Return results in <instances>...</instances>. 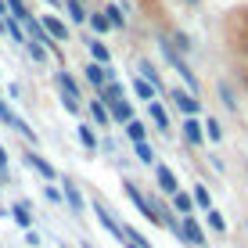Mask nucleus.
<instances>
[{"instance_id":"nucleus-1","label":"nucleus","mask_w":248,"mask_h":248,"mask_svg":"<svg viewBox=\"0 0 248 248\" xmlns=\"http://www.w3.org/2000/svg\"><path fill=\"white\" fill-rule=\"evenodd\" d=\"M223 40H227V50L234 58V68L241 76L245 90H248V4L245 7H234L223 22Z\"/></svg>"},{"instance_id":"nucleus-2","label":"nucleus","mask_w":248,"mask_h":248,"mask_svg":"<svg viewBox=\"0 0 248 248\" xmlns=\"http://www.w3.org/2000/svg\"><path fill=\"white\" fill-rule=\"evenodd\" d=\"M158 47H162V58H166V62H169V65H173V68H176V72H180V79L187 83V90H191V93H194V97H198V90H202V87H198V76H194V72H191V65H187V62H184V54H176V50H173V44H169V40H166V36H162V44H158Z\"/></svg>"},{"instance_id":"nucleus-3","label":"nucleus","mask_w":248,"mask_h":248,"mask_svg":"<svg viewBox=\"0 0 248 248\" xmlns=\"http://www.w3.org/2000/svg\"><path fill=\"white\" fill-rule=\"evenodd\" d=\"M123 187H126V198H130V202L137 205V209H140V216H148V219H151V223H158V227H162V219H158V212H155V205H151V198H144V191H140V187H137L133 180H126Z\"/></svg>"},{"instance_id":"nucleus-4","label":"nucleus","mask_w":248,"mask_h":248,"mask_svg":"<svg viewBox=\"0 0 248 248\" xmlns=\"http://www.w3.org/2000/svg\"><path fill=\"white\" fill-rule=\"evenodd\" d=\"M180 237L187 245H194V248H205L209 245V237H205V230L194 223V216H180Z\"/></svg>"},{"instance_id":"nucleus-5","label":"nucleus","mask_w":248,"mask_h":248,"mask_svg":"<svg viewBox=\"0 0 248 248\" xmlns=\"http://www.w3.org/2000/svg\"><path fill=\"white\" fill-rule=\"evenodd\" d=\"M83 76H87V83H90V87H97V90H105L108 83L115 79V76L108 72L105 65H97V62H87V65H83Z\"/></svg>"},{"instance_id":"nucleus-6","label":"nucleus","mask_w":248,"mask_h":248,"mask_svg":"<svg viewBox=\"0 0 248 248\" xmlns=\"http://www.w3.org/2000/svg\"><path fill=\"white\" fill-rule=\"evenodd\" d=\"M169 97L176 101V108H180V112H187V119H194V115L202 112V101L194 97L191 90H169Z\"/></svg>"},{"instance_id":"nucleus-7","label":"nucleus","mask_w":248,"mask_h":248,"mask_svg":"<svg viewBox=\"0 0 248 248\" xmlns=\"http://www.w3.org/2000/svg\"><path fill=\"white\" fill-rule=\"evenodd\" d=\"M93 212H97V219H101V227H105V230H108V234H112V237H115V241H119V245H126V234H123V227H119V223H115V216H112V212H108V209H105V205H101V202H93Z\"/></svg>"},{"instance_id":"nucleus-8","label":"nucleus","mask_w":248,"mask_h":248,"mask_svg":"<svg viewBox=\"0 0 248 248\" xmlns=\"http://www.w3.org/2000/svg\"><path fill=\"white\" fill-rule=\"evenodd\" d=\"M25 162H29V166H32V169H36V173H40V176H44V180H47V184H54V180H58V169H54V166H50V162H47L44 155H40V151H25Z\"/></svg>"},{"instance_id":"nucleus-9","label":"nucleus","mask_w":248,"mask_h":248,"mask_svg":"<svg viewBox=\"0 0 248 248\" xmlns=\"http://www.w3.org/2000/svg\"><path fill=\"white\" fill-rule=\"evenodd\" d=\"M40 25H44V32L54 40V44H65V40H68V25L58 18V15H44V22H40Z\"/></svg>"},{"instance_id":"nucleus-10","label":"nucleus","mask_w":248,"mask_h":248,"mask_svg":"<svg viewBox=\"0 0 248 248\" xmlns=\"http://www.w3.org/2000/svg\"><path fill=\"white\" fill-rule=\"evenodd\" d=\"M54 83H58V90H62V97L83 101V90H79V83L72 79V72H58V76H54Z\"/></svg>"},{"instance_id":"nucleus-11","label":"nucleus","mask_w":248,"mask_h":248,"mask_svg":"<svg viewBox=\"0 0 248 248\" xmlns=\"http://www.w3.org/2000/svg\"><path fill=\"white\" fill-rule=\"evenodd\" d=\"M155 176H158V191H162V194H169V198H173V194L180 191V184H176V173H173L169 166H158Z\"/></svg>"},{"instance_id":"nucleus-12","label":"nucleus","mask_w":248,"mask_h":248,"mask_svg":"<svg viewBox=\"0 0 248 248\" xmlns=\"http://www.w3.org/2000/svg\"><path fill=\"white\" fill-rule=\"evenodd\" d=\"M87 50H90V58H93V62H97V65H112V50H108V44H101V40L97 36H90L87 40Z\"/></svg>"},{"instance_id":"nucleus-13","label":"nucleus","mask_w":248,"mask_h":248,"mask_svg":"<svg viewBox=\"0 0 248 248\" xmlns=\"http://www.w3.org/2000/svg\"><path fill=\"white\" fill-rule=\"evenodd\" d=\"M105 108H108V115H112L115 123H123V126H126V123H133V105H130L126 97H123V101H115V105H105Z\"/></svg>"},{"instance_id":"nucleus-14","label":"nucleus","mask_w":248,"mask_h":248,"mask_svg":"<svg viewBox=\"0 0 248 248\" xmlns=\"http://www.w3.org/2000/svg\"><path fill=\"white\" fill-rule=\"evenodd\" d=\"M62 187H65V191H62V194H65V202H68V209H72V212H76V216H83V194H79V187H76L72 180H65Z\"/></svg>"},{"instance_id":"nucleus-15","label":"nucleus","mask_w":248,"mask_h":248,"mask_svg":"<svg viewBox=\"0 0 248 248\" xmlns=\"http://www.w3.org/2000/svg\"><path fill=\"white\" fill-rule=\"evenodd\" d=\"M148 115H151V123L158 126V133H169V130H173V126H169V112L158 105V101H151V105H148Z\"/></svg>"},{"instance_id":"nucleus-16","label":"nucleus","mask_w":248,"mask_h":248,"mask_svg":"<svg viewBox=\"0 0 248 248\" xmlns=\"http://www.w3.org/2000/svg\"><path fill=\"white\" fill-rule=\"evenodd\" d=\"M137 68H140V79H148V83H151V87H155L158 93L166 90V83H162V76L155 72V65H151V62H144V58H140V62H137Z\"/></svg>"},{"instance_id":"nucleus-17","label":"nucleus","mask_w":248,"mask_h":248,"mask_svg":"<svg viewBox=\"0 0 248 248\" xmlns=\"http://www.w3.org/2000/svg\"><path fill=\"white\" fill-rule=\"evenodd\" d=\"M184 137H187V144L198 148V144L205 140V126L198 123V119H187V123H184Z\"/></svg>"},{"instance_id":"nucleus-18","label":"nucleus","mask_w":248,"mask_h":248,"mask_svg":"<svg viewBox=\"0 0 248 248\" xmlns=\"http://www.w3.org/2000/svg\"><path fill=\"white\" fill-rule=\"evenodd\" d=\"M97 93H101V97H97L101 105H115V101H123V97H126V93H123V83H115V79L108 83L105 90H97Z\"/></svg>"},{"instance_id":"nucleus-19","label":"nucleus","mask_w":248,"mask_h":248,"mask_svg":"<svg viewBox=\"0 0 248 248\" xmlns=\"http://www.w3.org/2000/svg\"><path fill=\"white\" fill-rule=\"evenodd\" d=\"M133 93H137V97H140V101H148V105H151V101H155V87H151V83L148 79H140V76H133Z\"/></svg>"},{"instance_id":"nucleus-20","label":"nucleus","mask_w":248,"mask_h":248,"mask_svg":"<svg viewBox=\"0 0 248 248\" xmlns=\"http://www.w3.org/2000/svg\"><path fill=\"white\" fill-rule=\"evenodd\" d=\"M65 7H68V18L79 22V25L90 18V11H87V4H83V0H65Z\"/></svg>"},{"instance_id":"nucleus-21","label":"nucleus","mask_w":248,"mask_h":248,"mask_svg":"<svg viewBox=\"0 0 248 248\" xmlns=\"http://www.w3.org/2000/svg\"><path fill=\"white\" fill-rule=\"evenodd\" d=\"M126 137H130L133 144H144L148 140V126H144L140 119H133V123H126Z\"/></svg>"},{"instance_id":"nucleus-22","label":"nucleus","mask_w":248,"mask_h":248,"mask_svg":"<svg viewBox=\"0 0 248 248\" xmlns=\"http://www.w3.org/2000/svg\"><path fill=\"white\" fill-rule=\"evenodd\" d=\"M173 209L180 212V216H191V212H194V198H191V194H184V191H176L173 194Z\"/></svg>"},{"instance_id":"nucleus-23","label":"nucleus","mask_w":248,"mask_h":248,"mask_svg":"<svg viewBox=\"0 0 248 248\" xmlns=\"http://www.w3.org/2000/svg\"><path fill=\"white\" fill-rule=\"evenodd\" d=\"M87 105H90V119H93L97 126H108V123H112V115H108V108L101 105V101H87Z\"/></svg>"},{"instance_id":"nucleus-24","label":"nucleus","mask_w":248,"mask_h":248,"mask_svg":"<svg viewBox=\"0 0 248 248\" xmlns=\"http://www.w3.org/2000/svg\"><path fill=\"white\" fill-rule=\"evenodd\" d=\"M11 216H15V223H18V227H25V230L32 227V212H29V205H25V202L15 205V209H11Z\"/></svg>"},{"instance_id":"nucleus-25","label":"nucleus","mask_w":248,"mask_h":248,"mask_svg":"<svg viewBox=\"0 0 248 248\" xmlns=\"http://www.w3.org/2000/svg\"><path fill=\"white\" fill-rule=\"evenodd\" d=\"M205 219H209V227L216 230V234H227V219H223V212H219V209H209V212H205Z\"/></svg>"},{"instance_id":"nucleus-26","label":"nucleus","mask_w":248,"mask_h":248,"mask_svg":"<svg viewBox=\"0 0 248 248\" xmlns=\"http://www.w3.org/2000/svg\"><path fill=\"white\" fill-rule=\"evenodd\" d=\"M87 22L93 25V32H101V36L112 29V25H108V15H105V11H90V18H87Z\"/></svg>"},{"instance_id":"nucleus-27","label":"nucleus","mask_w":248,"mask_h":248,"mask_svg":"<svg viewBox=\"0 0 248 248\" xmlns=\"http://www.w3.org/2000/svg\"><path fill=\"white\" fill-rule=\"evenodd\" d=\"M7 11H11V18H15V22H25V18H32V15H29V7H25L22 0H7Z\"/></svg>"},{"instance_id":"nucleus-28","label":"nucleus","mask_w":248,"mask_h":248,"mask_svg":"<svg viewBox=\"0 0 248 248\" xmlns=\"http://www.w3.org/2000/svg\"><path fill=\"white\" fill-rule=\"evenodd\" d=\"M79 140H83V148H87V151H93V148H97V137H93V126L79 123Z\"/></svg>"},{"instance_id":"nucleus-29","label":"nucleus","mask_w":248,"mask_h":248,"mask_svg":"<svg viewBox=\"0 0 248 248\" xmlns=\"http://www.w3.org/2000/svg\"><path fill=\"white\" fill-rule=\"evenodd\" d=\"M133 148H137V158H140L144 166H155V151H151L148 140H144V144H133Z\"/></svg>"},{"instance_id":"nucleus-30","label":"nucleus","mask_w":248,"mask_h":248,"mask_svg":"<svg viewBox=\"0 0 248 248\" xmlns=\"http://www.w3.org/2000/svg\"><path fill=\"white\" fill-rule=\"evenodd\" d=\"M105 15H108V25H115V29H126V18H123V11H119V7L108 4V7H105Z\"/></svg>"},{"instance_id":"nucleus-31","label":"nucleus","mask_w":248,"mask_h":248,"mask_svg":"<svg viewBox=\"0 0 248 248\" xmlns=\"http://www.w3.org/2000/svg\"><path fill=\"white\" fill-rule=\"evenodd\" d=\"M25 50H29L32 62H47V47H40V44H32V40H25Z\"/></svg>"},{"instance_id":"nucleus-32","label":"nucleus","mask_w":248,"mask_h":248,"mask_svg":"<svg viewBox=\"0 0 248 248\" xmlns=\"http://www.w3.org/2000/svg\"><path fill=\"white\" fill-rule=\"evenodd\" d=\"M191 198H194V205H202V209L205 212H209V205H212V198H209V191H205V187L198 184V187H194V194H191Z\"/></svg>"},{"instance_id":"nucleus-33","label":"nucleus","mask_w":248,"mask_h":248,"mask_svg":"<svg viewBox=\"0 0 248 248\" xmlns=\"http://www.w3.org/2000/svg\"><path fill=\"white\" fill-rule=\"evenodd\" d=\"M205 137H209V140H223V126H219L216 119H209V123H205Z\"/></svg>"},{"instance_id":"nucleus-34","label":"nucleus","mask_w":248,"mask_h":248,"mask_svg":"<svg viewBox=\"0 0 248 248\" xmlns=\"http://www.w3.org/2000/svg\"><path fill=\"white\" fill-rule=\"evenodd\" d=\"M0 123H7V126H18V123H22V119H18V115H15V112H11V108H7V105H4V101H0Z\"/></svg>"},{"instance_id":"nucleus-35","label":"nucleus","mask_w":248,"mask_h":248,"mask_svg":"<svg viewBox=\"0 0 248 248\" xmlns=\"http://www.w3.org/2000/svg\"><path fill=\"white\" fill-rule=\"evenodd\" d=\"M47 198H50V202H65V194L58 191V187H50V184H47Z\"/></svg>"},{"instance_id":"nucleus-36","label":"nucleus","mask_w":248,"mask_h":248,"mask_svg":"<svg viewBox=\"0 0 248 248\" xmlns=\"http://www.w3.org/2000/svg\"><path fill=\"white\" fill-rule=\"evenodd\" d=\"M0 176H7V151L0 148Z\"/></svg>"},{"instance_id":"nucleus-37","label":"nucleus","mask_w":248,"mask_h":248,"mask_svg":"<svg viewBox=\"0 0 248 248\" xmlns=\"http://www.w3.org/2000/svg\"><path fill=\"white\" fill-rule=\"evenodd\" d=\"M184 4H187V7H198V4H202V0H184Z\"/></svg>"},{"instance_id":"nucleus-38","label":"nucleus","mask_w":248,"mask_h":248,"mask_svg":"<svg viewBox=\"0 0 248 248\" xmlns=\"http://www.w3.org/2000/svg\"><path fill=\"white\" fill-rule=\"evenodd\" d=\"M83 248H93V245H83Z\"/></svg>"}]
</instances>
